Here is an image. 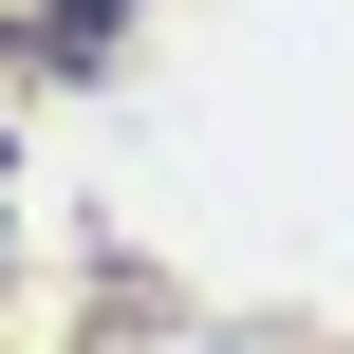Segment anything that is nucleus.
Segmentation results:
<instances>
[{
	"label": "nucleus",
	"instance_id": "f257e3e1",
	"mask_svg": "<svg viewBox=\"0 0 354 354\" xmlns=\"http://www.w3.org/2000/svg\"><path fill=\"white\" fill-rule=\"evenodd\" d=\"M131 19H149V0H0V56H37V75H112Z\"/></svg>",
	"mask_w": 354,
	"mask_h": 354
}]
</instances>
